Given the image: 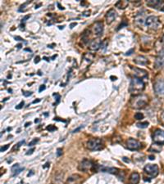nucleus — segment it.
I'll return each instance as SVG.
<instances>
[{
  "instance_id": "nucleus-20",
  "label": "nucleus",
  "mask_w": 164,
  "mask_h": 184,
  "mask_svg": "<svg viewBox=\"0 0 164 184\" xmlns=\"http://www.w3.org/2000/svg\"><path fill=\"white\" fill-rule=\"evenodd\" d=\"M22 170H24V168H21L20 165H19V164H16V165H14L12 167V169H11V171H12V177H15L17 175H18Z\"/></svg>"
},
{
  "instance_id": "nucleus-15",
  "label": "nucleus",
  "mask_w": 164,
  "mask_h": 184,
  "mask_svg": "<svg viewBox=\"0 0 164 184\" xmlns=\"http://www.w3.org/2000/svg\"><path fill=\"white\" fill-rule=\"evenodd\" d=\"M117 14L114 9H110L108 12H107L106 14V21L108 24H111L113 23V21L117 18Z\"/></svg>"
},
{
  "instance_id": "nucleus-50",
  "label": "nucleus",
  "mask_w": 164,
  "mask_h": 184,
  "mask_svg": "<svg viewBox=\"0 0 164 184\" xmlns=\"http://www.w3.org/2000/svg\"><path fill=\"white\" fill-rule=\"evenodd\" d=\"M31 122H30V123L28 122V123H26V124H25V126H26V127H28V126H29V125H31Z\"/></svg>"
},
{
  "instance_id": "nucleus-17",
  "label": "nucleus",
  "mask_w": 164,
  "mask_h": 184,
  "mask_svg": "<svg viewBox=\"0 0 164 184\" xmlns=\"http://www.w3.org/2000/svg\"><path fill=\"white\" fill-rule=\"evenodd\" d=\"M140 176L137 172H134L131 174L129 178V183L130 184H138L140 182Z\"/></svg>"
},
{
  "instance_id": "nucleus-4",
  "label": "nucleus",
  "mask_w": 164,
  "mask_h": 184,
  "mask_svg": "<svg viewBox=\"0 0 164 184\" xmlns=\"http://www.w3.org/2000/svg\"><path fill=\"white\" fill-rule=\"evenodd\" d=\"M87 148L90 151H100L103 149V144L101 139L91 138L87 142Z\"/></svg>"
},
{
  "instance_id": "nucleus-43",
  "label": "nucleus",
  "mask_w": 164,
  "mask_h": 184,
  "mask_svg": "<svg viewBox=\"0 0 164 184\" xmlns=\"http://www.w3.org/2000/svg\"><path fill=\"white\" fill-rule=\"evenodd\" d=\"M82 128H83V126H80V127H79V128H77V129H76L73 130V132H72V133H77V131H79L80 129H81Z\"/></svg>"
},
{
  "instance_id": "nucleus-7",
  "label": "nucleus",
  "mask_w": 164,
  "mask_h": 184,
  "mask_svg": "<svg viewBox=\"0 0 164 184\" xmlns=\"http://www.w3.org/2000/svg\"><path fill=\"white\" fill-rule=\"evenodd\" d=\"M126 147L131 151H137L141 148V143L136 139L129 138L126 141Z\"/></svg>"
},
{
  "instance_id": "nucleus-8",
  "label": "nucleus",
  "mask_w": 164,
  "mask_h": 184,
  "mask_svg": "<svg viewBox=\"0 0 164 184\" xmlns=\"http://www.w3.org/2000/svg\"><path fill=\"white\" fill-rule=\"evenodd\" d=\"M153 89L156 94L158 95H164V80L163 79H158L153 85Z\"/></svg>"
},
{
  "instance_id": "nucleus-41",
  "label": "nucleus",
  "mask_w": 164,
  "mask_h": 184,
  "mask_svg": "<svg viewBox=\"0 0 164 184\" xmlns=\"http://www.w3.org/2000/svg\"><path fill=\"white\" fill-rule=\"evenodd\" d=\"M161 120H162V124H164V111L162 112V114H161Z\"/></svg>"
},
{
  "instance_id": "nucleus-45",
  "label": "nucleus",
  "mask_w": 164,
  "mask_h": 184,
  "mask_svg": "<svg viewBox=\"0 0 164 184\" xmlns=\"http://www.w3.org/2000/svg\"><path fill=\"white\" fill-rule=\"evenodd\" d=\"M76 25H77V24H76V22H74V23H71V24L70 25V28H71V29H72V28H74V26H76Z\"/></svg>"
},
{
  "instance_id": "nucleus-24",
  "label": "nucleus",
  "mask_w": 164,
  "mask_h": 184,
  "mask_svg": "<svg viewBox=\"0 0 164 184\" xmlns=\"http://www.w3.org/2000/svg\"><path fill=\"white\" fill-rule=\"evenodd\" d=\"M143 16H141L140 13H139V14H138V15H136V16H135V24H136L137 25H139V26L142 25H143V23H144V21Z\"/></svg>"
},
{
  "instance_id": "nucleus-18",
  "label": "nucleus",
  "mask_w": 164,
  "mask_h": 184,
  "mask_svg": "<svg viewBox=\"0 0 164 184\" xmlns=\"http://www.w3.org/2000/svg\"><path fill=\"white\" fill-rule=\"evenodd\" d=\"M161 2L162 1H160V0H149V1L146 2V4H147V6L150 7L152 8L158 9L160 4H161Z\"/></svg>"
},
{
  "instance_id": "nucleus-14",
  "label": "nucleus",
  "mask_w": 164,
  "mask_h": 184,
  "mask_svg": "<svg viewBox=\"0 0 164 184\" xmlns=\"http://www.w3.org/2000/svg\"><path fill=\"white\" fill-rule=\"evenodd\" d=\"M103 43V41L99 38L93 39L90 43V49L91 51H97L101 48V45Z\"/></svg>"
},
{
  "instance_id": "nucleus-35",
  "label": "nucleus",
  "mask_w": 164,
  "mask_h": 184,
  "mask_svg": "<svg viewBox=\"0 0 164 184\" xmlns=\"http://www.w3.org/2000/svg\"><path fill=\"white\" fill-rule=\"evenodd\" d=\"M62 155V149L58 148V151H57V156H61Z\"/></svg>"
},
{
  "instance_id": "nucleus-59",
  "label": "nucleus",
  "mask_w": 164,
  "mask_h": 184,
  "mask_svg": "<svg viewBox=\"0 0 164 184\" xmlns=\"http://www.w3.org/2000/svg\"><path fill=\"white\" fill-rule=\"evenodd\" d=\"M162 40H163V41H164V35H163V37H162Z\"/></svg>"
},
{
  "instance_id": "nucleus-54",
  "label": "nucleus",
  "mask_w": 164,
  "mask_h": 184,
  "mask_svg": "<svg viewBox=\"0 0 164 184\" xmlns=\"http://www.w3.org/2000/svg\"><path fill=\"white\" fill-rule=\"evenodd\" d=\"M17 48H18V49H21V44H18V45H17Z\"/></svg>"
},
{
  "instance_id": "nucleus-38",
  "label": "nucleus",
  "mask_w": 164,
  "mask_h": 184,
  "mask_svg": "<svg viewBox=\"0 0 164 184\" xmlns=\"http://www.w3.org/2000/svg\"><path fill=\"white\" fill-rule=\"evenodd\" d=\"M40 61V58L39 57V56H37L36 58H35V63H39Z\"/></svg>"
},
{
  "instance_id": "nucleus-6",
  "label": "nucleus",
  "mask_w": 164,
  "mask_h": 184,
  "mask_svg": "<svg viewBox=\"0 0 164 184\" xmlns=\"http://www.w3.org/2000/svg\"><path fill=\"white\" fill-rule=\"evenodd\" d=\"M153 140L155 143L160 145H164V131L161 129H157L153 135Z\"/></svg>"
},
{
  "instance_id": "nucleus-9",
  "label": "nucleus",
  "mask_w": 164,
  "mask_h": 184,
  "mask_svg": "<svg viewBox=\"0 0 164 184\" xmlns=\"http://www.w3.org/2000/svg\"><path fill=\"white\" fill-rule=\"evenodd\" d=\"M94 165V164L92 162L91 160H87V159H84L82 160L81 162L80 163L79 166H78V169L80 171H84V172H86L90 169H92V167Z\"/></svg>"
},
{
  "instance_id": "nucleus-39",
  "label": "nucleus",
  "mask_w": 164,
  "mask_h": 184,
  "mask_svg": "<svg viewBox=\"0 0 164 184\" xmlns=\"http://www.w3.org/2000/svg\"><path fill=\"white\" fill-rule=\"evenodd\" d=\"M134 52V49H131V50H130V51H128L127 52H126V56H130V55H131L132 54V53H133Z\"/></svg>"
},
{
  "instance_id": "nucleus-2",
  "label": "nucleus",
  "mask_w": 164,
  "mask_h": 184,
  "mask_svg": "<svg viewBox=\"0 0 164 184\" xmlns=\"http://www.w3.org/2000/svg\"><path fill=\"white\" fill-rule=\"evenodd\" d=\"M144 89V83L140 79L133 78L131 79V85L129 88V91L133 95H139Z\"/></svg>"
},
{
  "instance_id": "nucleus-30",
  "label": "nucleus",
  "mask_w": 164,
  "mask_h": 184,
  "mask_svg": "<svg viewBox=\"0 0 164 184\" xmlns=\"http://www.w3.org/2000/svg\"><path fill=\"white\" fill-rule=\"evenodd\" d=\"M38 142H39V139L38 138L34 139V140H32V141H31L29 144H28V146H29V147H32V146H34V145H36V143Z\"/></svg>"
},
{
  "instance_id": "nucleus-10",
  "label": "nucleus",
  "mask_w": 164,
  "mask_h": 184,
  "mask_svg": "<svg viewBox=\"0 0 164 184\" xmlns=\"http://www.w3.org/2000/svg\"><path fill=\"white\" fill-rule=\"evenodd\" d=\"M131 69L133 70V74L135 78L144 79L146 78V77H148V73H147V71L144 70L132 67H131Z\"/></svg>"
},
{
  "instance_id": "nucleus-52",
  "label": "nucleus",
  "mask_w": 164,
  "mask_h": 184,
  "mask_svg": "<svg viewBox=\"0 0 164 184\" xmlns=\"http://www.w3.org/2000/svg\"><path fill=\"white\" fill-rule=\"evenodd\" d=\"M111 79H113L112 80H116V79H117V77H113V76H111Z\"/></svg>"
},
{
  "instance_id": "nucleus-19",
  "label": "nucleus",
  "mask_w": 164,
  "mask_h": 184,
  "mask_svg": "<svg viewBox=\"0 0 164 184\" xmlns=\"http://www.w3.org/2000/svg\"><path fill=\"white\" fill-rule=\"evenodd\" d=\"M135 63L138 64V65H141V66H144L148 63V59L144 57V56H138L134 59Z\"/></svg>"
},
{
  "instance_id": "nucleus-16",
  "label": "nucleus",
  "mask_w": 164,
  "mask_h": 184,
  "mask_svg": "<svg viewBox=\"0 0 164 184\" xmlns=\"http://www.w3.org/2000/svg\"><path fill=\"white\" fill-rule=\"evenodd\" d=\"M94 58V54H91V53H86V54L84 55V58H83V61H82L81 65L82 64L85 63V67H86L88 65H90V64L93 61Z\"/></svg>"
},
{
  "instance_id": "nucleus-33",
  "label": "nucleus",
  "mask_w": 164,
  "mask_h": 184,
  "mask_svg": "<svg viewBox=\"0 0 164 184\" xmlns=\"http://www.w3.org/2000/svg\"><path fill=\"white\" fill-rule=\"evenodd\" d=\"M8 147H9V145H8H8L3 146V147H1L0 151H1V152H3V151H6L7 149H8Z\"/></svg>"
},
{
  "instance_id": "nucleus-34",
  "label": "nucleus",
  "mask_w": 164,
  "mask_h": 184,
  "mask_svg": "<svg viewBox=\"0 0 164 184\" xmlns=\"http://www.w3.org/2000/svg\"><path fill=\"white\" fill-rule=\"evenodd\" d=\"M158 10H160L162 12H164V1H162L161 2V4H160V6H159Z\"/></svg>"
},
{
  "instance_id": "nucleus-23",
  "label": "nucleus",
  "mask_w": 164,
  "mask_h": 184,
  "mask_svg": "<svg viewBox=\"0 0 164 184\" xmlns=\"http://www.w3.org/2000/svg\"><path fill=\"white\" fill-rule=\"evenodd\" d=\"M149 151H152V152H160L162 151V147L160 146V144H158V143H155L153 144L150 148H149Z\"/></svg>"
},
{
  "instance_id": "nucleus-56",
  "label": "nucleus",
  "mask_w": 164,
  "mask_h": 184,
  "mask_svg": "<svg viewBox=\"0 0 164 184\" xmlns=\"http://www.w3.org/2000/svg\"><path fill=\"white\" fill-rule=\"evenodd\" d=\"M44 59H45V60L47 61H49V59H48V58H44Z\"/></svg>"
},
{
  "instance_id": "nucleus-55",
  "label": "nucleus",
  "mask_w": 164,
  "mask_h": 184,
  "mask_svg": "<svg viewBox=\"0 0 164 184\" xmlns=\"http://www.w3.org/2000/svg\"><path fill=\"white\" fill-rule=\"evenodd\" d=\"M56 57H57V55H54V56H53V57L52 58V59H54V58H56Z\"/></svg>"
},
{
  "instance_id": "nucleus-22",
  "label": "nucleus",
  "mask_w": 164,
  "mask_h": 184,
  "mask_svg": "<svg viewBox=\"0 0 164 184\" xmlns=\"http://www.w3.org/2000/svg\"><path fill=\"white\" fill-rule=\"evenodd\" d=\"M63 173H60L54 177L55 184H63Z\"/></svg>"
},
{
  "instance_id": "nucleus-37",
  "label": "nucleus",
  "mask_w": 164,
  "mask_h": 184,
  "mask_svg": "<svg viewBox=\"0 0 164 184\" xmlns=\"http://www.w3.org/2000/svg\"><path fill=\"white\" fill-rule=\"evenodd\" d=\"M90 11H86V12H83L82 16H90Z\"/></svg>"
},
{
  "instance_id": "nucleus-36",
  "label": "nucleus",
  "mask_w": 164,
  "mask_h": 184,
  "mask_svg": "<svg viewBox=\"0 0 164 184\" xmlns=\"http://www.w3.org/2000/svg\"><path fill=\"white\" fill-rule=\"evenodd\" d=\"M22 93H23L25 97H29V96L32 95V93H31V92H23Z\"/></svg>"
},
{
  "instance_id": "nucleus-31",
  "label": "nucleus",
  "mask_w": 164,
  "mask_h": 184,
  "mask_svg": "<svg viewBox=\"0 0 164 184\" xmlns=\"http://www.w3.org/2000/svg\"><path fill=\"white\" fill-rule=\"evenodd\" d=\"M47 130H49V132H53V131H54V130L57 129V128L55 126H53V125H49V126H48L47 128Z\"/></svg>"
},
{
  "instance_id": "nucleus-44",
  "label": "nucleus",
  "mask_w": 164,
  "mask_h": 184,
  "mask_svg": "<svg viewBox=\"0 0 164 184\" xmlns=\"http://www.w3.org/2000/svg\"><path fill=\"white\" fill-rule=\"evenodd\" d=\"M35 151V149H31V150H30V151H28V152H26V155H31L32 153H33V151Z\"/></svg>"
},
{
  "instance_id": "nucleus-26",
  "label": "nucleus",
  "mask_w": 164,
  "mask_h": 184,
  "mask_svg": "<svg viewBox=\"0 0 164 184\" xmlns=\"http://www.w3.org/2000/svg\"><path fill=\"white\" fill-rule=\"evenodd\" d=\"M148 126H149V123L148 122H140V123L137 124V127L140 128V129H145Z\"/></svg>"
},
{
  "instance_id": "nucleus-42",
  "label": "nucleus",
  "mask_w": 164,
  "mask_h": 184,
  "mask_svg": "<svg viewBox=\"0 0 164 184\" xmlns=\"http://www.w3.org/2000/svg\"><path fill=\"white\" fill-rule=\"evenodd\" d=\"M14 39H15L16 40H17V41H21V40H24V39H21V37H19V36H16V37H14Z\"/></svg>"
},
{
  "instance_id": "nucleus-13",
  "label": "nucleus",
  "mask_w": 164,
  "mask_h": 184,
  "mask_svg": "<svg viewBox=\"0 0 164 184\" xmlns=\"http://www.w3.org/2000/svg\"><path fill=\"white\" fill-rule=\"evenodd\" d=\"M81 182L82 178L80 175L72 174L67 178L66 184H80L81 183Z\"/></svg>"
},
{
  "instance_id": "nucleus-21",
  "label": "nucleus",
  "mask_w": 164,
  "mask_h": 184,
  "mask_svg": "<svg viewBox=\"0 0 164 184\" xmlns=\"http://www.w3.org/2000/svg\"><path fill=\"white\" fill-rule=\"evenodd\" d=\"M100 170L102 172H108L113 174H117V173L119 172L118 169L116 168H107V167H101Z\"/></svg>"
},
{
  "instance_id": "nucleus-5",
  "label": "nucleus",
  "mask_w": 164,
  "mask_h": 184,
  "mask_svg": "<svg viewBox=\"0 0 164 184\" xmlns=\"http://www.w3.org/2000/svg\"><path fill=\"white\" fill-rule=\"evenodd\" d=\"M144 172L152 178H154L158 174V166L157 165H153V164H149L144 167Z\"/></svg>"
},
{
  "instance_id": "nucleus-3",
  "label": "nucleus",
  "mask_w": 164,
  "mask_h": 184,
  "mask_svg": "<svg viewBox=\"0 0 164 184\" xmlns=\"http://www.w3.org/2000/svg\"><path fill=\"white\" fill-rule=\"evenodd\" d=\"M145 25L146 26L149 28V29L156 30L160 28L161 22L159 21L158 16H148L146 18Z\"/></svg>"
},
{
  "instance_id": "nucleus-40",
  "label": "nucleus",
  "mask_w": 164,
  "mask_h": 184,
  "mask_svg": "<svg viewBox=\"0 0 164 184\" xmlns=\"http://www.w3.org/2000/svg\"><path fill=\"white\" fill-rule=\"evenodd\" d=\"M45 85H41L40 87V89H39V92H42V91H44V89H45Z\"/></svg>"
},
{
  "instance_id": "nucleus-32",
  "label": "nucleus",
  "mask_w": 164,
  "mask_h": 184,
  "mask_svg": "<svg viewBox=\"0 0 164 184\" xmlns=\"http://www.w3.org/2000/svg\"><path fill=\"white\" fill-rule=\"evenodd\" d=\"M24 105H25V102H23V101H22V102H21L19 103L17 106H16V109H17V110H20V109H21L22 107H23V106H24Z\"/></svg>"
},
{
  "instance_id": "nucleus-29",
  "label": "nucleus",
  "mask_w": 164,
  "mask_h": 184,
  "mask_svg": "<svg viewBox=\"0 0 164 184\" xmlns=\"http://www.w3.org/2000/svg\"><path fill=\"white\" fill-rule=\"evenodd\" d=\"M127 22L126 21H122V23H121V24L119 25V26L117 27V30H121L122 28L123 27H126V26H127Z\"/></svg>"
},
{
  "instance_id": "nucleus-57",
  "label": "nucleus",
  "mask_w": 164,
  "mask_h": 184,
  "mask_svg": "<svg viewBox=\"0 0 164 184\" xmlns=\"http://www.w3.org/2000/svg\"><path fill=\"white\" fill-rule=\"evenodd\" d=\"M39 120H35V123H38V122H39Z\"/></svg>"
},
{
  "instance_id": "nucleus-11",
  "label": "nucleus",
  "mask_w": 164,
  "mask_h": 184,
  "mask_svg": "<svg viewBox=\"0 0 164 184\" xmlns=\"http://www.w3.org/2000/svg\"><path fill=\"white\" fill-rule=\"evenodd\" d=\"M155 67L157 69H161L164 67V49L162 50L156 58L155 60Z\"/></svg>"
},
{
  "instance_id": "nucleus-27",
  "label": "nucleus",
  "mask_w": 164,
  "mask_h": 184,
  "mask_svg": "<svg viewBox=\"0 0 164 184\" xmlns=\"http://www.w3.org/2000/svg\"><path fill=\"white\" fill-rule=\"evenodd\" d=\"M25 143V141L23 140V141H21V142H18V143H17L14 147H13V148H12V151H16V150H18L19 148L21 147V146L22 145V144H24Z\"/></svg>"
},
{
  "instance_id": "nucleus-51",
  "label": "nucleus",
  "mask_w": 164,
  "mask_h": 184,
  "mask_svg": "<svg viewBox=\"0 0 164 184\" xmlns=\"http://www.w3.org/2000/svg\"><path fill=\"white\" fill-rule=\"evenodd\" d=\"M123 160H125V161H126V162H130V160H126V157H124V158H123Z\"/></svg>"
},
{
  "instance_id": "nucleus-25",
  "label": "nucleus",
  "mask_w": 164,
  "mask_h": 184,
  "mask_svg": "<svg viewBox=\"0 0 164 184\" xmlns=\"http://www.w3.org/2000/svg\"><path fill=\"white\" fill-rule=\"evenodd\" d=\"M128 5L127 1H118L116 3V7L118 8H125Z\"/></svg>"
},
{
  "instance_id": "nucleus-49",
  "label": "nucleus",
  "mask_w": 164,
  "mask_h": 184,
  "mask_svg": "<svg viewBox=\"0 0 164 184\" xmlns=\"http://www.w3.org/2000/svg\"><path fill=\"white\" fill-rule=\"evenodd\" d=\"M49 165H50V164H49V163H46L45 165L43 166V168H46V167H48V166H49Z\"/></svg>"
},
{
  "instance_id": "nucleus-48",
  "label": "nucleus",
  "mask_w": 164,
  "mask_h": 184,
  "mask_svg": "<svg viewBox=\"0 0 164 184\" xmlns=\"http://www.w3.org/2000/svg\"><path fill=\"white\" fill-rule=\"evenodd\" d=\"M40 102V99H37V100H35L33 102V103H37V102Z\"/></svg>"
},
{
  "instance_id": "nucleus-46",
  "label": "nucleus",
  "mask_w": 164,
  "mask_h": 184,
  "mask_svg": "<svg viewBox=\"0 0 164 184\" xmlns=\"http://www.w3.org/2000/svg\"><path fill=\"white\" fill-rule=\"evenodd\" d=\"M149 160H154L155 159V157L153 156H149Z\"/></svg>"
},
{
  "instance_id": "nucleus-12",
  "label": "nucleus",
  "mask_w": 164,
  "mask_h": 184,
  "mask_svg": "<svg viewBox=\"0 0 164 184\" xmlns=\"http://www.w3.org/2000/svg\"><path fill=\"white\" fill-rule=\"evenodd\" d=\"M94 33L97 36H100L103 32V23L102 21H97L94 24L93 26Z\"/></svg>"
},
{
  "instance_id": "nucleus-53",
  "label": "nucleus",
  "mask_w": 164,
  "mask_h": 184,
  "mask_svg": "<svg viewBox=\"0 0 164 184\" xmlns=\"http://www.w3.org/2000/svg\"><path fill=\"white\" fill-rule=\"evenodd\" d=\"M25 50H26V51H29V52H31V50L30 49H25Z\"/></svg>"
},
{
  "instance_id": "nucleus-58",
  "label": "nucleus",
  "mask_w": 164,
  "mask_h": 184,
  "mask_svg": "<svg viewBox=\"0 0 164 184\" xmlns=\"http://www.w3.org/2000/svg\"><path fill=\"white\" fill-rule=\"evenodd\" d=\"M18 184H24V183H23V182H20Z\"/></svg>"
},
{
  "instance_id": "nucleus-28",
  "label": "nucleus",
  "mask_w": 164,
  "mask_h": 184,
  "mask_svg": "<svg viewBox=\"0 0 164 184\" xmlns=\"http://www.w3.org/2000/svg\"><path fill=\"white\" fill-rule=\"evenodd\" d=\"M135 119L137 120H143L144 119V115L140 112H137L136 114L135 115Z\"/></svg>"
},
{
  "instance_id": "nucleus-47",
  "label": "nucleus",
  "mask_w": 164,
  "mask_h": 184,
  "mask_svg": "<svg viewBox=\"0 0 164 184\" xmlns=\"http://www.w3.org/2000/svg\"><path fill=\"white\" fill-rule=\"evenodd\" d=\"M58 6L59 7V9H61V10H63V9H64V8H63V7H61V5H60V3H58Z\"/></svg>"
},
{
  "instance_id": "nucleus-1",
  "label": "nucleus",
  "mask_w": 164,
  "mask_h": 184,
  "mask_svg": "<svg viewBox=\"0 0 164 184\" xmlns=\"http://www.w3.org/2000/svg\"><path fill=\"white\" fill-rule=\"evenodd\" d=\"M149 101L148 97L144 94H139L131 97L130 105L133 109H142L147 105Z\"/></svg>"
}]
</instances>
